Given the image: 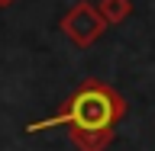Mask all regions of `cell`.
<instances>
[{
  "mask_svg": "<svg viewBox=\"0 0 155 151\" xmlns=\"http://www.w3.org/2000/svg\"><path fill=\"white\" fill-rule=\"evenodd\" d=\"M126 96L100 77H87L74 87L58 113L26 122V132H45L55 125H68V138L78 151H107L116 135V125L126 119Z\"/></svg>",
  "mask_w": 155,
  "mask_h": 151,
  "instance_id": "cell-1",
  "label": "cell"
},
{
  "mask_svg": "<svg viewBox=\"0 0 155 151\" xmlns=\"http://www.w3.org/2000/svg\"><path fill=\"white\" fill-rule=\"evenodd\" d=\"M58 29H61V32H65L78 48H91L97 39L104 36L107 26H104V19L97 16L94 3L78 0V3H71V7L65 10V16L58 19Z\"/></svg>",
  "mask_w": 155,
  "mask_h": 151,
  "instance_id": "cell-2",
  "label": "cell"
},
{
  "mask_svg": "<svg viewBox=\"0 0 155 151\" xmlns=\"http://www.w3.org/2000/svg\"><path fill=\"white\" fill-rule=\"evenodd\" d=\"M94 10L104 19V26H120L133 16V0H97Z\"/></svg>",
  "mask_w": 155,
  "mask_h": 151,
  "instance_id": "cell-3",
  "label": "cell"
},
{
  "mask_svg": "<svg viewBox=\"0 0 155 151\" xmlns=\"http://www.w3.org/2000/svg\"><path fill=\"white\" fill-rule=\"evenodd\" d=\"M16 0H0V10H7V7H13Z\"/></svg>",
  "mask_w": 155,
  "mask_h": 151,
  "instance_id": "cell-4",
  "label": "cell"
}]
</instances>
